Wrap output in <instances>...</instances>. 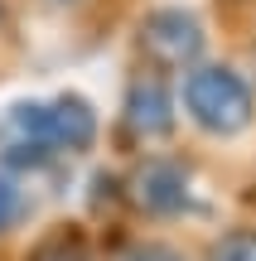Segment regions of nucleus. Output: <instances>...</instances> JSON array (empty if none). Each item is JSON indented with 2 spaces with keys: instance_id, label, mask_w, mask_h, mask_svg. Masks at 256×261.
Segmentation results:
<instances>
[{
  "instance_id": "f257e3e1",
  "label": "nucleus",
  "mask_w": 256,
  "mask_h": 261,
  "mask_svg": "<svg viewBox=\"0 0 256 261\" xmlns=\"http://www.w3.org/2000/svg\"><path fill=\"white\" fill-rule=\"evenodd\" d=\"M184 112L208 136H242L256 116L251 83L227 63H193L184 73Z\"/></svg>"
},
{
  "instance_id": "f03ea898",
  "label": "nucleus",
  "mask_w": 256,
  "mask_h": 261,
  "mask_svg": "<svg viewBox=\"0 0 256 261\" xmlns=\"http://www.w3.org/2000/svg\"><path fill=\"white\" fill-rule=\"evenodd\" d=\"M5 136L34 140V145H44L53 160L58 155H82L97 140V112H92V102L77 97V92H63V97H53V102H19V107H10V116H5Z\"/></svg>"
},
{
  "instance_id": "7ed1b4c3",
  "label": "nucleus",
  "mask_w": 256,
  "mask_h": 261,
  "mask_svg": "<svg viewBox=\"0 0 256 261\" xmlns=\"http://www.w3.org/2000/svg\"><path fill=\"white\" fill-rule=\"evenodd\" d=\"M203 24L198 15H189V10H150V15L140 19V29H135V44H140V54L150 58L155 73H189L193 63L203 58Z\"/></svg>"
},
{
  "instance_id": "20e7f679",
  "label": "nucleus",
  "mask_w": 256,
  "mask_h": 261,
  "mask_svg": "<svg viewBox=\"0 0 256 261\" xmlns=\"http://www.w3.org/2000/svg\"><path fill=\"white\" fill-rule=\"evenodd\" d=\"M174 92L169 83H164V73H155V68H145V73H135L131 83H126V97H121V126L126 136L135 140H164L174 130Z\"/></svg>"
},
{
  "instance_id": "39448f33",
  "label": "nucleus",
  "mask_w": 256,
  "mask_h": 261,
  "mask_svg": "<svg viewBox=\"0 0 256 261\" xmlns=\"http://www.w3.org/2000/svg\"><path fill=\"white\" fill-rule=\"evenodd\" d=\"M131 198H135V208L150 213V218L184 213V203H189V169H184L179 160H169V155L140 160L135 174H131Z\"/></svg>"
},
{
  "instance_id": "423d86ee",
  "label": "nucleus",
  "mask_w": 256,
  "mask_h": 261,
  "mask_svg": "<svg viewBox=\"0 0 256 261\" xmlns=\"http://www.w3.org/2000/svg\"><path fill=\"white\" fill-rule=\"evenodd\" d=\"M29 261H92V252H87V242L77 232H53L29 252Z\"/></svg>"
},
{
  "instance_id": "0eeeda50",
  "label": "nucleus",
  "mask_w": 256,
  "mask_h": 261,
  "mask_svg": "<svg viewBox=\"0 0 256 261\" xmlns=\"http://www.w3.org/2000/svg\"><path fill=\"white\" fill-rule=\"evenodd\" d=\"M208 261H256V227H232L208 247Z\"/></svg>"
},
{
  "instance_id": "6e6552de",
  "label": "nucleus",
  "mask_w": 256,
  "mask_h": 261,
  "mask_svg": "<svg viewBox=\"0 0 256 261\" xmlns=\"http://www.w3.org/2000/svg\"><path fill=\"white\" fill-rule=\"evenodd\" d=\"M24 213H29V198H24V189H19V179L10 174V169H0V232H10Z\"/></svg>"
},
{
  "instance_id": "1a4fd4ad",
  "label": "nucleus",
  "mask_w": 256,
  "mask_h": 261,
  "mask_svg": "<svg viewBox=\"0 0 256 261\" xmlns=\"http://www.w3.org/2000/svg\"><path fill=\"white\" fill-rule=\"evenodd\" d=\"M116 261H189L179 252V247H169V242H135V247H126Z\"/></svg>"
},
{
  "instance_id": "9d476101",
  "label": "nucleus",
  "mask_w": 256,
  "mask_h": 261,
  "mask_svg": "<svg viewBox=\"0 0 256 261\" xmlns=\"http://www.w3.org/2000/svg\"><path fill=\"white\" fill-rule=\"evenodd\" d=\"M0 19H5V0H0Z\"/></svg>"
},
{
  "instance_id": "9b49d317",
  "label": "nucleus",
  "mask_w": 256,
  "mask_h": 261,
  "mask_svg": "<svg viewBox=\"0 0 256 261\" xmlns=\"http://www.w3.org/2000/svg\"><path fill=\"white\" fill-rule=\"evenodd\" d=\"M58 5H68V0H58Z\"/></svg>"
}]
</instances>
